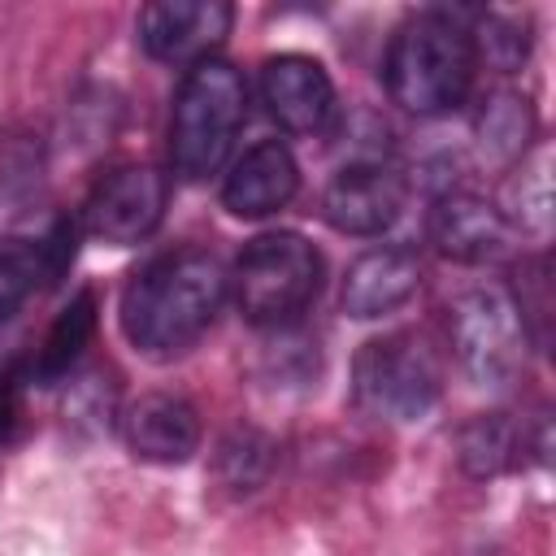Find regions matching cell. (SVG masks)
Wrapping results in <instances>:
<instances>
[{
    "mask_svg": "<svg viewBox=\"0 0 556 556\" xmlns=\"http://www.w3.org/2000/svg\"><path fill=\"white\" fill-rule=\"evenodd\" d=\"M126 447L152 465H182L200 447V413L169 391H148L122 408Z\"/></svg>",
    "mask_w": 556,
    "mask_h": 556,
    "instance_id": "4fadbf2b",
    "label": "cell"
},
{
    "mask_svg": "<svg viewBox=\"0 0 556 556\" xmlns=\"http://www.w3.org/2000/svg\"><path fill=\"white\" fill-rule=\"evenodd\" d=\"M530 447L543 452V443H534L530 430L517 426L508 413H478L473 421L460 426V439H456L460 469L473 478H495V473L517 469Z\"/></svg>",
    "mask_w": 556,
    "mask_h": 556,
    "instance_id": "2e32d148",
    "label": "cell"
},
{
    "mask_svg": "<svg viewBox=\"0 0 556 556\" xmlns=\"http://www.w3.org/2000/svg\"><path fill=\"white\" fill-rule=\"evenodd\" d=\"M230 295L226 265L204 248H174L152 256L122 291V330L148 356L187 352L222 313Z\"/></svg>",
    "mask_w": 556,
    "mask_h": 556,
    "instance_id": "6da1fadb",
    "label": "cell"
},
{
    "mask_svg": "<svg viewBox=\"0 0 556 556\" xmlns=\"http://www.w3.org/2000/svg\"><path fill=\"white\" fill-rule=\"evenodd\" d=\"M517 178L508 182V195L517 208L504 213L508 226L521 230H547V208H552V187H547V152L521 156V165L513 169Z\"/></svg>",
    "mask_w": 556,
    "mask_h": 556,
    "instance_id": "d6986e66",
    "label": "cell"
},
{
    "mask_svg": "<svg viewBox=\"0 0 556 556\" xmlns=\"http://www.w3.org/2000/svg\"><path fill=\"white\" fill-rule=\"evenodd\" d=\"M235 26V9L226 0H156L139 9V43L152 61L195 65L217 56Z\"/></svg>",
    "mask_w": 556,
    "mask_h": 556,
    "instance_id": "ba28073f",
    "label": "cell"
},
{
    "mask_svg": "<svg viewBox=\"0 0 556 556\" xmlns=\"http://www.w3.org/2000/svg\"><path fill=\"white\" fill-rule=\"evenodd\" d=\"M269 465H274V439L252 426H235L213 452V469H217L222 486L235 495L256 491L269 478Z\"/></svg>",
    "mask_w": 556,
    "mask_h": 556,
    "instance_id": "ac0fdd59",
    "label": "cell"
},
{
    "mask_svg": "<svg viewBox=\"0 0 556 556\" xmlns=\"http://www.w3.org/2000/svg\"><path fill=\"white\" fill-rule=\"evenodd\" d=\"M321 278L326 261L300 230H265L239 252L230 269V295L243 321L261 330H287L317 300Z\"/></svg>",
    "mask_w": 556,
    "mask_h": 556,
    "instance_id": "277c9868",
    "label": "cell"
},
{
    "mask_svg": "<svg viewBox=\"0 0 556 556\" xmlns=\"http://www.w3.org/2000/svg\"><path fill=\"white\" fill-rule=\"evenodd\" d=\"M91 334H96V295H91V291H78V295L56 313V321L48 326L43 343L35 348V356H30L26 365H17V369H22V382H30V387H52V382L70 378V369H74L78 356L87 352Z\"/></svg>",
    "mask_w": 556,
    "mask_h": 556,
    "instance_id": "9a60e30c",
    "label": "cell"
},
{
    "mask_svg": "<svg viewBox=\"0 0 556 556\" xmlns=\"http://www.w3.org/2000/svg\"><path fill=\"white\" fill-rule=\"evenodd\" d=\"M165 204H169V178L156 165L126 161L96 178V187L83 200L78 222L91 239L130 248V243H143L161 226Z\"/></svg>",
    "mask_w": 556,
    "mask_h": 556,
    "instance_id": "52a82bcc",
    "label": "cell"
},
{
    "mask_svg": "<svg viewBox=\"0 0 556 556\" xmlns=\"http://www.w3.org/2000/svg\"><path fill=\"white\" fill-rule=\"evenodd\" d=\"M421 287V261L408 248H369L348 265L343 278V313L356 321H374L387 317L395 308H404Z\"/></svg>",
    "mask_w": 556,
    "mask_h": 556,
    "instance_id": "5bb4252c",
    "label": "cell"
},
{
    "mask_svg": "<svg viewBox=\"0 0 556 556\" xmlns=\"http://www.w3.org/2000/svg\"><path fill=\"white\" fill-rule=\"evenodd\" d=\"M430 243L460 265H491L504 261L513 248V226L504 222L500 204L478 191H447L430 208Z\"/></svg>",
    "mask_w": 556,
    "mask_h": 556,
    "instance_id": "30bf717a",
    "label": "cell"
},
{
    "mask_svg": "<svg viewBox=\"0 0 556 556\" xmlns=\"http://www.w3.org/2000/svg\"><path fill=\"white\" fill-rule=\"evenodd\" d=\"M300 191V165L291 156L287 143L278 139H261L252 143L222 178V204L226 213L256 222V217H274L278 208H287Z\"/></svg>",
    "mask_w": 556,
    "mask_h": 556,
    "instance_id": "7c38bea8",
    "label": "cell"
},
{
    "mask_svg": "<svg viewBox=\"0 0 556 556\" xmlns=\"http://www.w3.org/2000/svg\"><path fill=\"white\" fill-rule=\"evenodd\" d=\"M469 39H473V56L478 61H491L495 70H517L530 52V35H526V22H513V17H500V13H486L478 26H469Z\"/></svg>",
    "mask_w": 556,
    "mask_h": 556,
    "instance_id": "ffe728a7",
    "label": "cell"
},
{
    "mask_svg": "<svg viewBox=\"0 0 556 556\" xmlns=\"http://www.w3.org/2000/svg\"><path fill=\"white\" fill-rule=\"evenodd\" d=\"M534 139V104L526 91L517 87H495L486 100H482V113H478V148L500 161V165H513L526 156Z\"/></svg>",
    "mask_w": 556,
    "mask_h": 556,
    "instance_id": "e0dca14e",
    "label": "cell"
},
{
    "mask_svg": "<svg viewBox=\"0 0 556 556\" xmlns=\"http://www.w3.org/2000/svg\"><path fill=\"white\" fill-rule=\"evenodd\" d=\"M248 117V83L222 61H195L169 104V169L182 182H204L230 156V143Z\"/></svg>",
    "mask_w": 556,
    "mask_h": 556,
    "instance_id": "3957f363",
    "label": "cell"
},
{
    "mask_svg": "<svg viewBox=\"0 0 556 556\" xmlns=\"http://www.w3.org/2000/svg\"><path fill=\"white\" fill-rule=\"evenodd\" d=\"M261 100L291 135H317L334 117V83L317 56L278 52L261 65Z\"/></svg>",
    "mask_w": 556,
    "mask_h": 556,
    "instance_id": "9c48e42d",
    "label": "cell"
},
{
    "mask_svg": "<svg viewBox=\"0 0 556 556\" xmlns=\"http://www.w3.org/2000/svg\"><path fill=\"white\" fill-rule=\"evenodd\" d=\"M452 352L465 365V374L482 387H504L521 361H526V326L517 317V304L500 287H473L452 304L447 317Z\"/></svg>",
    "mask_w": 556,
    "mask_h": 556,
    "instance_id": "8992f818",
    "label": "cell"
},
{
    "mask_svg": "<svg viewBox=\"0 0 556 556\" xmlns=\"http://www.w3.org/2000/svg\"><path fill=\"white\" fill-rule=\"evenodd\" d=\"M404 208V178L378 161L343 165L321 191V217L339 235H382Z\"/></svg>",
    "mask_w": 556,
    "mask_h": 556,
    "instance_id": "8fae6325",
    "label": "cell"
},
{
    "mask_svg": "<svg viewBox=\"0 0 556 556\" xmlns=\"http://www.w3.org/2000/svg\"><path fill=\"white\" fill-rule=\"evenodd\" d=\"M473 39L460 13L452 9H421L408 13L387 43L382 83L404 113L443 117L465 104L473 87Z\"/></svg>",
    "mask_w": 556,
    "mask_h": 556,
    "instance_id": "7a4b0ae2",
    "label": "cell"
},
{
    "mask_svg": "<svg viewBox=\"0 0 556 556\" xmlns=\"http://www.w3.org/2000/svg\"><path fill=\"white\" fill-rule=\"evenodd\" d=\"M443 391V361L426 334L395 330L369 339L352 361V400L378 421H417Z\"/></svg>",
    "mask_w": 556,
    "mask_h": 556,
    "instance_id": "5b68a950",
    "label": "cell"
}]
</instances>
